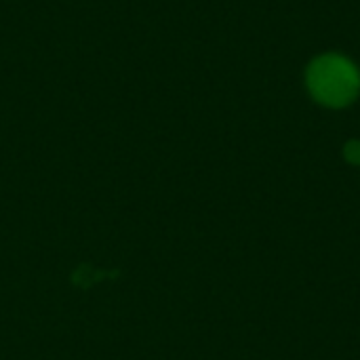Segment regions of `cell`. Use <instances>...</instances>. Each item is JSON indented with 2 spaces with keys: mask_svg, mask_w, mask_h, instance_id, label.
I'll list each match as a JSON object with an SVG mask.
<instances>
[{
  "mask_svg": "<svg viewBox=\"0 0 360 360\" xmlns=\"http://www.w3.org/2000/svg\"><path fill=\"white\" fill-rule=\"evenodd\" d=\"M344 156H346V160H348V162H352V165H360L359 139H354V141H348V143H346V148H344Z\"/></svg>",
  "mask_w": 360,
  "mask_h": 360,
  "instance_id": "7a4b0ae2",
  "label": "cell"
},
{
  "mask_svg": "<svg viewBox=\"0 0 360 360\" xmlns=\"http://www.w3.org/2000/svg\"><path fill=\"white\" fill-rule=\"evenodd\" d=\"M312 97L327 108H346L360 93L359 68L342 55H323L314 59L306 74Z\"/></svg>",
  "mask_w": 360,
  "mask_h": 360,
  "instance_id": "6da1fadb",
  "label": "cell"
}]
</instances>
